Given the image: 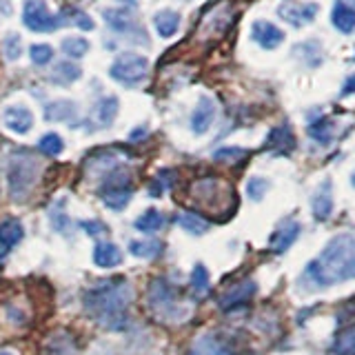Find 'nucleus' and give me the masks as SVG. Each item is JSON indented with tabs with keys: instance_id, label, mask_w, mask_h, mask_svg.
<instances>
[{
	"instance_id": "1",
	"label": "nucleus",
	"mask_w": 355,
	"mask_h": 355,
	"mask_svg": "<svg viewBox=\"0 0 355 355\" xmlns=\"http://www.w3.org/2000/svg\"><path fill=\"white\" fill-rule=\"evenodd\" d=\"M133 302V286L125 277H111L87 288L83 306L100 327L109 331H125L129 322V306Z\"/></svg>"
},
{
	"instance_id": "2",
	"label": "nucleus",
	"mask_w": 355,
	"mask_h": 355,
	"mask_svg": "<svg viewBox=\"0 0 355 355\" xmlns=\"http://www.w3.org/2000/svg\"><path fill=\"white\" fill-rule=\"evenodd\" d=\"M304 280L313 288L355 280V233H340L333 238L324 251L306 266Z\"/></svg>"
},
{
	"instance_id": "3",
	"label": "nucleus",
	"mask_w": 355,
	"mask_h": 355,
	"mask_svg": "<svg viewBox=\"0 0 355 355\" xmlns=\"http://www.w3.org/2000/svg\"><path fill=\"white\" fill-rule=\"evenodd\" d=\"M191 200L207 214L227 218L236 207L233 189L220 178H200L191 184Z\"/></svg>"
},
{
	"instance_id": "4",
	"label": "nucleus",
	"mask_w": 355,
	"mask_h": 355,
	"mask_svg": "<svg viewBox=\"0 0 355 355\" xmlns=\"http://www.w3.org/2000/svg\"><path fill=\"white\" fill-rule=\"evenodd\" d=\"M40 175V162L33 158L29 151H18L9 158L7 166V184H9V196L14 200H25L29 191L38 182Z\"/></svg>"
},
{
	"instance_id": "5",
	"label": "nucleus",
	"mask_w": 355,
	"mask_h": 355,
	"mask_svg": "<svg viewBox=\"0 0 355 355\" xmlns=\"http://www.w3.org/2000/svg\"><path fill=\"white\" fill-rule=\"evenodd\" d=\"M149 309L151 315L169 322H178L187 315V309L180 304V297H178L175 288L166 280H162V277L149 284Z\"/></svg>"
},
{
	"instance_id": "6",
	"label": "nucleus",
	"mask_w": 355,
	"mask_h": 355,
	"mask_svg": "<svg viewBox=\"0 0 355 355\" xmlns=\"http://www.w3.org/2000/svg\"><path fill=\"white\" fill-rule=\"evenodd\" d=\"M147 71H149V60L144 55L131 51L116 55V60L109 67V76L127 87L140 85L147 78Z\"/></svg>"
},
{
	"instance_id": "7",
	"label": "nucleus",
	"mask_w": 355,
	"mask_h": 355,
	"mask_svg": "<svg viewBox=\"0 0 355 355\" xmlns=\"http://www.w3.org/2000/svg\"><path fill=\"white\" fill-rule=\"evenodd\" d=\"M22 25L36 33H51L62 25V18L51 14L42 0H27L22 7Z\"/></svg>"
},
{
	"instance_id": "8",
	"label": "nucleus",
	"mask_w": 355,
	"mask_h": 355,
	"mask_svg": "<svg viewBox=\"0 0 355 355\" xmlns=\"http://www.w3.org/2000/svg\"><path fill=\"white\" fill-rule=\"evenodd\" d=\"M231 9L227 3H220L216 7H211L205 18L200 20V36L202 38H211V36H220L231 27Z\"/></svg>"
},
{
	"instance_id": "9",
	"label": "nucleus",
	"mask_w": 355,
	"mask_h": 355,
	"mask_svg": "<svg viewBox=\"0 0 355 355\" xmlns=\"http://www.w3.org/2000/svg\"><path fill=\"white\" fill-rule=\"evenodd\" d=\"M318 11H320V5L315 3H282L277 7V16L284 22H288V25L302 27L315 20Z\"/></svg>"
},
{
	"instance_id": "10",
	"label": "nucleus",
	"mask_w": 355,
	"mask_h": 355,
	"mask_svg": "<svg viewBox=\"0 0 355 355\" xmlns=\"http://www.w3.org/2000/svg\"><path fill=\"white\" fill-rule=\"evenodd\" d=\"M255 291H258V286H255L253 280H242L238 284H233L229 291L222 293L220 300H218V304H220L222 311H227V313H229V311H236V309H240L244 304H249L251 297L255 295Z\"/></svg>"
},
{
	"instance_id": "11",
	"label": "nucleus",
	"mask_w": 355,
	"mask_h": 355,
	"mask_svg": "<svg viewBox=\"0 0 355 355\" xmlns=\"http://www.w3.org/2000/svg\"><path fill=\"white\" fill-rule=\"evenodd\" d=\"M3 125L18 136H25L33 129V114L22 105H11L3 111Z\"/></svg>"
},
{
	"instance_id": "12",
	"label": "nucleus",
	"mask_w": 355,
	"mask_h": 355,
	"mask_svg": "<svg viewBox=\"0 0 355 355\" xmlns=\"http://www.w3.org/2000/svg\"><path fill=\"white\" fill-rule=\"evenodd\" d=\"M251 38L260 44L262 49H275L284 40V31L275 27L269 20H255L251 27Z\"/></svg>"
},
{
	"instance_id": "13",
	"label": "nucleus",
	"mask_w": 355,
	"mask_h": 355,
	"mask_svg": "<svg viewBox=\"0 0 355 355\" xmlns=\"http://www.w3.org/2000/svg\"><path fill=\"white\" fill-rule=\"evenodd\" d=\"M118 98L116 96H105L100 98L92 109V127L94 129H107L114 125V120L118 116Z\"/></svg>"
},
{
	"instance_id": "14",
	"label": "nucleus",
	"mask_w": 355,
	"mask_h": 355,
	"mask_svg": "<svg viewBox=\"0 0 355 355\" xmlns=\"http://www.w3.org/2000/svg\"><path fill=\"white\" fill-rule=\"evenodd\" d=\"M214 120H216V103L209 96H202L198 100V105L191 114V129L196 136L207 133L211 129V125H214Z\"/></svg>"
},
{
	"instance_id": "15",
	"label": "nucleus",
	"mask_w": 355,
	"mask_h": 355,
	"mask_svg": "<svg viewBox=\"0 0 355 355\" xmlns=\"http://www.w3.org/2000/svg\"><path fill=\"white\" fill-rule=\"evenodd\" d=\"M300 231H302V227H300V222H295V220H286V222H282V225L273 231L271 242H269V249H271L273 253H284V251H288V249H291V244L297 240Z\"/></svg>"
},
{
	"instance_id": "16",
	"label": "nucleus",
	"mask_w": 355,
	"mask_h": 355,
	"mask_svg": "<svg viewBox=\"0 0 355 355\" xmlns=\"http://www.w3.org/2000/svg\"><path fill=\"white\" fill-rule=\"evenodd\" d=\"M264 149H269L273 153H280V155H288L295 149V136L288 125H280L271 129V133L266 136L264 142Z\"/></svg>"
},
{
	"instance_id": "17",
	"label": "nucleus",
	"mask_w": 355,
	"mask_h": 355,
	"mask_svg": "<svg viewBox=\"0 0 355 355\" xmlns=\"http://www.w3.org/2000/svg\"><path fill=\"white\" fill-rule=\"evenodd\" d=\"M103 18L109 25V29H114L118 33H129L138 27V20L133 16V11L129 7H114V9H105Z\"/></svg>"
},
{
	"instance_id": "18",
	"label": "nucleus",
	"mask_w": 355,
	"mask_h": 355,
	"mask_svg": "<svg viewBox=\"0 0 355 355\" xmlns=\"http://www.w3.org/2000/svg\"><path fill=\"white\" fill-rule=\"evenodd\" d=\"M311 209H313V218L318 222H324L331 218L333 214V189H331V180H324L318 191L313 193V200H311Z\"/></svg>"
},
{
	"instance_id": "19",
	"label": "nucleus",
	"mask_w": 355,
	"mask_h": 355,
	"mask_svg": "<svg viewBox=\"0 0 355 355\" xmlns=\"http://www.w3.org/2000/svg\"><path fill=\"white\" fill-rule=\"evenodd\" d=\"M25 238V229L18 220H3L0 222V255L16 249Z\"/></svg>"
},
{
	"instance_id": "20",
	"label": "nucleus",
	"mask_w": 355,
	"mask_h": 355,
	"mask_svg": "<svg viewBox=\"0 0 355 355\" xmlns=\"http://www.w3.org/2000/svg\"><path fill=\"white\" fill-rule=\"evenodd\" d=\"M331 22L340 33L355 31V9L349 3H344V0H338L331 11Z\"/></svg>"
},
{
	"instance_id": "21",
	"label": "nucleus",
	"mask_w": 355,
	"mask_h": 355,
	"mask_svg": "<svg viewBox=\"0 0 355 355\" xmlns=\"http://www.w3.org/2000/svg\"><path fill=\"white\" fill-rule=\"evenodd\" d=\"M189 355H238V353L231 351L227 344L216 336H202L193 342Z\"/></svg>"
},
{
	"instance_id": "22",
	"label": "nucleus",
	"mask_w": 355,
	"mask_h": 355,
	"mask_svg": "<svg viewBox=\"0 0 355 355\" xmlns=\"http://www.w3.org/2000/svg\"><path fill=\"white\" fill-rule=\"evenodd\" d=\"M100 200L111 211H122L131 200V184L127 187H103L100 189Z\"/></svg>"
},
{
	"instance_id": "23",
	"label": "nucleus",
	"mask_w": 355,
	"mask_h": 355,
	"mask_svg": "<svg viewBox=\"0 0 355 355\" xmlns=\"http://www.w3.org/2000/svg\"><path fill=\"white\" fill-rule=\"evenodd\" d=\"M83 69L71 60H60L58 64L53 67V71L49 73V80L53 85H60V87H69L76 80H80Z\"/></svg>"
},
{
	"instance_id": "24",
	"label": "nucleus",
	"mask_w": 355,
	"mask_h": 355,
	"mask_svg": "<svg viewBox=\"0 0 355 355\" xmlns=\"http://www.w3.org/2000/svg\"><path fill=\"white\" fill-rule=\"evenodd\" d=\"M153 27L162 38H173L180 29V14L173 9H162L153 16Z\"/></svg>"
},
{
	"instance_id": "25",
	"label": "nucleus",
	"mask_w": 355,
	"mask_h": 355,
	"mask_svg": "<svg viewBox=\"0 0 355 355\" xmlns=\"http://www.w3.org/2000/svg\"><path fill=\"white\" fill-rule=\"evenodd\" d=\"M94 262L100 269H114L122 262V251L111 242H98L94 249Z\"/></svg>"
},
{
	"instance_id": "26",
	"label": "nucleus",
	"mask_w": 355,
	"mask_h": 355,
	"mask_svg": "<svg viewBox=\"0 0 355 355\" xmlns=\"http://www.w3.org/2000/svg\"><path fill=\"white\" fill-rule=\"evenodd\" d=\"M78 114V107L71 100H55L44 107V120L49 122H71Z\"/></svg>"
},
{
	"instance_id": "27",
	"label": "nucleus",
	"mask_w": 355,
	"mask_h": 355,
	"mask_svg": "<svg viewBox=\"0 0 355 355\" xmlns=\"http://www.w3.org/2000/svg\"><path fill=\"white\" fill-rule=\"evenodd\" d=\"M44 355H76V340L67 331H58L44 344Z\"/></svg>"
},
{
	"instance_id": "28",
	"label": "nucleus",
	"mask_w": 355,
	"mask_h": 355,
	"mask_svg": "<svg viewBox=\"0 0 355 355\" xmlns=\"http://www.w3.org/2000/svg\"><path fill=\"white\" fill-rule=\"evenodd\" d=\"M306 133L318 144H329L333 140V120L327 116H320L315 120H311L309 127H306Z\"/></svg>"
},
{
	"instance_id": "29",
	"label": "nucleus",
	"mask_w": 355,
	"mask_h": 355,
	"mask_svg": "<svg viewBox=\"0 0 355 355\" xmlns=\"http://www.w3.org/2000/svg\"><path fill=\"white\" fill-rule=\"evenodd\" d=\"M175 222L180 225L187 233H191V236H202V233L209 231V220L198 216V214H191V211H182V214H178Z\"/></svg>"
},
{
	"instance_id": "30",
	"label": "nucleus",
	"mask_w": 355,
	"mask_h": 355,
	"mask_svg": "<svg viewBox=\"0 0 355 355\" xmlns=\"http://www.w3.org/2000/svg\"><path fill=\"white\" fill-rule=\"evenodd\" d=\"M129 253L140 260H153L162 253L160 240H133L129 242Z\"/></svg>"
},
{
	"instance_id": "31",
	"label": "nucleus",
	"mask_w": 355,
	"mask_h": 355,
	"mask_svg": "<svg viewBox=\"0 0 355 355\" xmlns=\"http://www.w3.org/2000/svg\"><path fill=\"white\" fill-rule=\"evenodd\" d=\"M133 227L142 233H158L164 227V216L158 209H147L142 216H138L133 220Z\"/></svg>"
},
{
	"instance_id": "32",
	"label": "nucleus",
	"mask_w": 355,
	"mask_h": 355,
	"mask_svg": "<svg viewBox=\"0 0 355 355\" xmlns=\"http://www.w3.org/2000/svg\"><path fill=\"white\" fill-rule=\"evenodd\" d=\"M331 355H355V324L338 333L331 344Z\"/></svg>"
},
{
	"instance_id": "33",
	"label": "nucleus",
	"mask_w": 355,
	"mask_h": 355,
	"mask_svg": "<svg viewBox=\"0 0 355 355\" xmlns=\"http://www.w3.org/2000/svg\"><path fill=\"white\" fill-rule=\"evenodd\" d=\"M60 49H62V53L67 55V58L78 60V58H83V55L89 51V40L78 38V36H67L60 42Z\"/></svg>"
},
{
	"instance_id": "34",
	"label": "nucleus",
	"mask_w": 355,
	"mask_h": 355,
	"mask_svg": "<svg viewBox=\"0 0 355 355\" xmlns=\"http://www.w3.org/2000/svg\"><path fill=\"white\" fill-rule=\"evenodd\" d=\"M38 149L42 153H47V155H60L62 149H64V142L62 138L58 136V133H44V136L38 140Z\"/></svg>"
},
{
	"instance_id": "35",
	"label": "nucleus",
	"mask_w": 355,
	"mask_h": 355,
	"mask_svg": "<svg viewBox=\"0 0 355 355\" xmlns=\"http://www.w3.org/2000/svg\"><path fill=\"white\" fill-rule=\"evenodd\" d=\"M244 158H247V149H240V147H220L218 151H214V160L225 162V164H236Z\"/></svg>"
},
{
	"instance_id": "36",
	"label": "nucleus",
	"mask_w": 355,
	"mask_h": 355,
	"mask_svg": "<svg viewBox=\"0 0 355 355\" xmlns=\"http://www.w3.org/2000/svg\"><path fill=\"white\" fill-rule=\"evenodd\" d=\"M29 58L36 67H44L53 60V47L51 44H31L29 47Z\"/></svg>"
},
{
	"instance_id": "37",
	"label": "nucleus",
	"mask_w": 355,
	"mask_h": 355,
	"mask_svg": "<svg viewBox=\"0 0 355 355\" xmlns=\"http://www.w3.org/2000/svg\"><path fill=\"white\" fill-rule=\"evenodd\" d=\"M191 286L198 295H202L209 291V271L205 264H196L191 271Z\"/></svg>"
},
{
	"instance_id": "38",
	"label": "nucleus",
	"mask_w": 355,
	"mask_h": 355,
	"mask_svg": "<svg viewBox=\"0 0 355 355\" xmlns=\"http://www.w3.org/2000/svg\"><path fill=\"white\" fill-rule=\"evenodd\" d=\"M295 53H302L304 55V62L315 67L322 62V49L318 42H304V44H297L295 47Z\"/></svg>"
},
{
	"instance_id": "39",
	"label": "nucleus",
	"mask_w": 355,
	"mask_h": 355,
	"mask_svg": "<svg viewBox=\"0 0 355 355\" xmlns=\"http://www.w3.org/2000/svg\"><path fill=\"white\" fill-rule=\"evenodd\" d=\"M3 53L7 60H18L20 53H22V42L18 33H7L5 40H3Z\"/></svg>"
},
{
	"instance_id": "40",
	"label": "nucleus",
	"mask_w": 355,
	"mask_h": 355,
	"mask_svg": "<svg viewBox=\"0 0 355 355\" xmlns=\"http://www.w3.org/2000/svg\"><path fill=\"white\" fill-rule=\"evenodd\" d=\"M269 191V182L264 180V178H251L247 182V196L253 200V202H260V200L266 196Z\"/></svg>"
},
{
	"instance_id": "41",
	"label": "nucleus",
	"mask_w": 355,
	"mask_h": 355,
	"mask_svg": "<svg viewBox=\"0 0 355 355\" xmlns=\"http://www.w3.org/2000/svg\"><path fill=\"white\" fill-rule=\"evenodd\" d=\"M80 229H85L89 236H94V238H105L109 229L103 225V222H98V220H85L80 222Z\"/></svg>"
},
{
	"instance_id": "42",
	"label": "nucleus",
	"mask_w": 355,
	"mask_h": 355,
	"mask_svg": "<svg viewBox=\"0 0 355 355\" xmlns=\"http://www.w3.org/2000/svg\"><path fill=\"white\" fill-rule=\"evenodd\" d=\"M73 25L78 29H85V31H92L96 25H94V20L89 18L87 14H83V11H73Z\"/></svg>"
},
{
	"instance_id": "43",
	"label": "nucleus",
	"mask_w": 355,
	"mask_h": 355,
	"mask_svg": "<svg viewBox=\"0 0 355 355\" xmlns=\"http://www.w3.org/2000/svg\"><path fill=\"white\" fill-rule=\"evenodd\" d=\"M353 94H355V73L349 76V78H347V83L342 85V94H340V96H342V98H349V96H353Z\"/></svg>"
},
{
	"instance_id": "44",
	"label": "nucleus",
	"mask_w": 355,
	"mask_h": 355,
	"mask_svg": "<svg viewBox=\"0 0 355 355\" xmlns=\"http://www.w3.org/2000/svg\"><path fill=\"white\" fill-rule=\"evenodd\" d=\"M144 136H147V131H144V127H138V131H136V129L131 131V136H129V138H131V140H142Z\"/></svg>"
},
{
	"instance_id": "45",
	"label": "nucleus",
	"mask_w": 355,
	"mask_h": 355,
	"mask_svg": "<svg viewBox=\"0 0 355 355\" xmlns=\"http://www.w3.org/2000/svg\"><path fill=\"white\" fill-rule=\"evenodd\" d=\"M351 184H353V187H355V173H353V175H351Z\"/></svg>"
},
{
	"instance_id": "46",
	"label": "nucleus",
	"mask_w": 355,
	"mask_h": 355,
	"mask_svg": "<svg viewBox=\"0 0 355 355\" xmlns=\"http://www.w3.org/2000/svg\"><path fill=\"white\" fill-rule=\"evenodd\" d=\"M0 355H14V353H7V351H3V353H0Z\"/></svg>"
}]
</instances>
